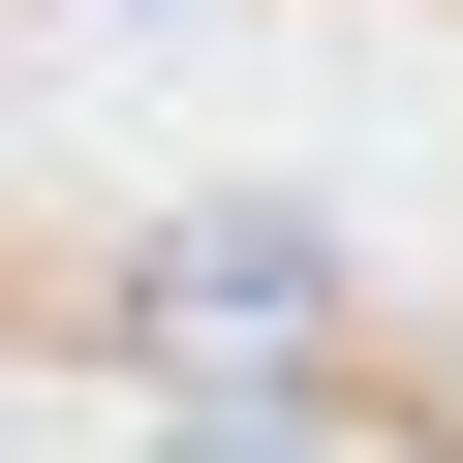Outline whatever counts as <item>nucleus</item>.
<instances>
[{"label":"nucleus","mask_w":463,"mask_h":463,"mask_svg":"<svg viewBox=\"0 0 463 463\" xmlns=\"http://www.w3.org/2000/svg\"><path fill=\"white\" fill-rule=\"evenodd\" d=\"M185 463H309V432H248V402H216V432H185Z\"/></svg>","instance_id":"f257e3e1"}]
</instances>
